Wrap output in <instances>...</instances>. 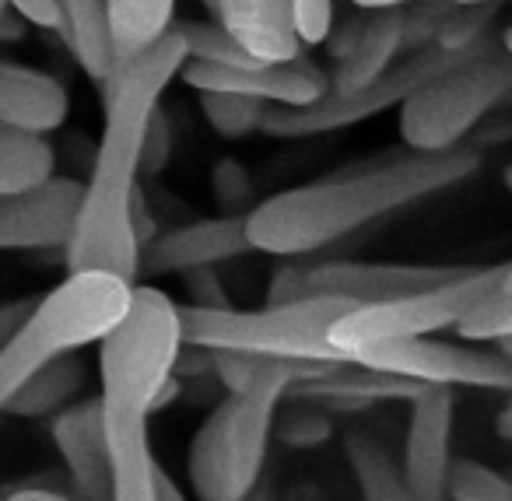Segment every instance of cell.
I'll return each mask as SVG.
<instances>
[{"mask_svg":"<svg viewBox=\"0 0 512 501\" xmlns=\"http://www.w3.org/2000/svg\"><path fill=\"white\" fill-rule=\"evenodd\" d=\"M71 116L67 88L53 74L0 60V130L18 134H53Z\"/></svg>","mask_w":512,"mask_h":501,"instance_id":"obj_16","label":"cell"},{"mask_svg":"<svg viewBox=\"0 0 512 501\" xmlns=\"http://www.w3.org/2000/svg\"><path fill=\"white\" fill-rule=\"evenodd\" d=\"M109 442V501H158L155 452L148 445V417L102 414Z\"/></svg>","mask_w":512,"mask_h":501,"instance_id":"obj_19","label":"cell"},{"mask_svg":"<svg viewBox=\"0 0 512 501\" xmlns=\"http://www.w3.org/2000/svg\"><path fill=\"white\" fill-rule=\"evenodd\" d=\"M292 8V29L302 46L327 43L334 25V0H288Z\"/></svg>","mask_w":512,"mask_h":501,"instance_id":"obj_34","label":"cell"},{"mask_svg":"<svg viewBox=\"0 0 512 501\" xmlns=\"http://www.w3.org/2000/svg\"><path fill=\"white\" fill-rule=\"evenodd\" d=\"M78 207L81 183L60 176H53L39 190L0 197V253L64 249L71 242Z\"/></svg>","mask_w":512,"mask_h":501,"instance_id":"obj_12","label":"cell"},{"mask_svg":"<svg viewBox=\"0 0 512 501\" xmlns=\"http://www.w3.org/2000/svg\"><path fill=\"white\" fill-rule=\"evenodd\" d=\"M242 501H271V498H267L264 491H256V487H253V491H249V494H246V498H242Z\"/></svg>","mask_w":512,"mask_h":501,"instance_id":"obj_42","label":"cell"},{"mask_svg":"<svg viewBox=\"0 0 512 501\" xmlns=\"http://www.w3.org/2000/svg\"><path fill=\"white\" fill-rule=\"evenodd\" d=\"M348 361L376 372L397 375V379L418 382L425 389H512V361L509 354L481 351L467 344H446V340L414 337V340H393V344H376L355 351Z\"/></svg>","mask_w":512,"mask_h":501,"instance_id":"obj_10","label":"cell"},{"mask_svg":"<svg viewBox=\"0 0 512 501\" xmlns=\"http://www.w3.org/2000/svg\"><path fill=\"white\" fill-rule=\"evenodd\" d=\"M246 253H253V249H249L246 225H242L239 214L190 221V225H179L144 242L141 256H137V277H165L186 274V270L197 267H218V263L239 260Z\"/></svg>","mask_w":512,"mask_h":501,"instance_id":"obj_14","label":"cell"},{"mask_svg":"<svg viewBox=\"0 0 512 501\" xmlns=\"http://www.w3.org/2000/svg\"><path fill=\"white\" fill-rule=\"evenodd\" d=\"M0 501H81V498L53 491V487H15V491H8Z\"/></svg>","mask_w":512,"mask_h":501,"instance_id":"obj_38","label":"cell"},{"mask_svg":"<svg viewBox=\"0 0 512 501\" xmlns=\"http://www.w3.org/2000/svg\"><path fill=\"white\" fill-rule=\"evenodd\" d=\"M477 169H481V151L460 144L442 155H407L362 172L274 193L242 218L249 249L271 256L320 253L369 221L463 183Z\"/></svg>","mask_w":512,"mask_h":501,"instance_id":"obj_2","label":"cell"},{"mask_svg":"<svg viewBox=\"0 0 512 501\" xmlns=\"http://www.w3.org/2000/svg\"><path fill=\"white\" fill-rule=\"evenodd\" d=\"M81 386H85V361L67 354V358L53 361V365L39 368V372L4 403V410H8L11 417H25V421L53 417L64 407H71L74 396L81 393Z\"/></svg>","mask_w":512,"mask_h":501,"instance_id":"obj_23","label":"cell"},{"mask_svg":"<svg viewBox=\"0 0 512 501\" xmlns=\"http://www.w3.org/2000/svg\"><path fill=\"white\" fill-rule=\"evenodd\" d=\"M155 487H158V501H186L183 491L176 487V480H172L162 466H158V473H155Z\"/></svg>","mask_w":512,"mask_h":501,"instance_id":"obj_40","label":"cell"},{"mask_svg":"<svg viewBox=\"0 0 512 501\" xmlns=\"http://www.w3.org/2000/svg\"><path fill=\"white\" fill-rule=\"evenodd\" d=\"M183 39L186 60L193 64H214V67H235V71H246V67H260L264 60H256L253 53H246L218 22H179L176 29Z\"/></svg>","mask_w":512,"mask_h":501,"instance_id":"obj_26","label":"cell"},{"mask_svg":"<svg viewBox=\"0 0 512 501\" xmlns=\"http://www.w3.org/2000/svg\"><path fill=\"white\" fill-rule=\"evenodd\" d=\"M214 18L242 50L264 64H288L302 57L288 0H218Z\"/></svg>","mask_w":512,"mask_h":501,"instance_id":"obj_17","label":"cell"},{"mask_svg":"<svg viewBox=\"0 0 512 501\" xmlns=\"http://www.w3.org/2000/svg\"><path fill=\"white\" fill-rule=\"evenodd\" d=\"M8 8L22 18L25 25L57 32V0H8Z\"/></svg>","mask_w":512,"mask_h":501,"instance_id":"obj_37","label":"cell"},{"mask_svg":"<svg viewBox=\"0 0 512 501\" xmlns=\"http://www.w3.org/2000/svg\"><path fill=\"white\" fill-rule=\"evenodd\" d=\"M57 15V32L67 39L81 71L99 85H106L116 71L106 0H57Z\"/></svg>","mask_w":512,"mask_h":501,"instance_id":"obj_21","label":"cell"},{"mask_svg":"<svg viewBox=\"0 0 512 501\" xmlns=\"http://www.w3.org/2000/svg\"><path fill=\"white\" fill-rule=\"evenodd\" d=\"M449 4H491V0H449Z\"/></svg>","mask_w":512,"mask_h":501,"instance_id":"obj_43","label":"cell"},{"mask_svg":"<svg viewBox=\"0 0 512 501\" xmlns=\"http://www.w3.org/2000/svg\"><path fill=\"white\" fill-rule=\"evenodd\" d=\"M183 81L193 92H232L249 95L264 106H285L299 109L309 102L323 99L330 92V78L306 57H295L288 64H260L235 71V67H214V64H183Z\"/></svg>","mask_w":512,"mask_h":501,"instance_id":"obj_11","label":"cell"},{"mask_svg":"<svg viewBox=\"0 0 512 501\" xmlns=\"http://www.w3.org/2000/svg\"><path fill=\"white\" fill-rule=\"evenodd\" d=\"M32 302H11V305H0V340L8 337L11 330H15L18 323H22V316L29 312Z\"/></svg>","mask_w":512,"mask_h":501,"instance_id":"obj_39","label":"cell"},{"mask_svg":"<svg viewBox=\"0 0 512 501\" xmlns=\"http://www.w3.org/2000/svg\"><path fill=\"white\" fill-rule=\"evenodd\" d=\"M348 4L358 11H390V8H404L411 0H348Z\"/></svg>","mask_w":512,"mask_h":501,"instance_id":"obj_41","label":"cell"},{"mask_svg":"<svg viewBox=\"0 0 512 501\" xmlns=\"http://www.w3.org/2000/svg\"><path fill=\"white\" fill-rule=\"evenodd\" d=\"M512 92V57L505 46L484 43L449 71L435 74L400 102V137L411 155H442L502 106Z\"/></svg>","mask_w":512,"mask_h":501,"instance_id":"obj_6","label":"cell"},{"mask_svg":"<svg viewBox=\"0 0 512 501\" xmlns=\"http://www.w3.org/2000/svg\"><path fill=\"white\" fill-rule=\"evenodd\" d=\"M274 424H278V438L288 449H313V445H323L334 435L330 414H323V410L313 407L309 400H299V407H292Z\"/></svg>","mask_w":512,"mask_h":501,"instance_id":"obj_31","label":"cell"},{"mask_svg":"<svg viewBox=\"0 0 512 501\" xmlns=\"http://www.w3.org/2000/svg\"><path fill=\"white\" fill-rule=\"evenodd\" d=\"M512 277L509 263L498 267H467L460 277L446 284H435L425 291H411V295L386 298V302L355 305L348 309L334 326L327 330V340L341 358H351L362 347L393 344V340H414L428 337V333L449 330L470 305L491 288Z\"/></svg>","mask_w":512,"mask_h":501,"instance_id":"obj_7","label":"cell"},{"mask_svg":"<svg viewBox=\"0 0 512 501\" xmlns=\"http://www.w3.org/2000/svg\"><path fill=\"white\" fill-rule=\"evenodd\" d=\"M397 53H404V18H400V8L365 11L355 43L337 60L330 92H355V88L369 85L372 78L390 71Z\"/></svg>","mask_w":512,"mask_h":501,"instance_id":"obj_20","label":"cell"},{"mask_svg":"<svg viewBox=\"0 0 512 501\" xmlns=\"http://www.w3.org/2000/svg\"><path fill=\"white\" fill-rule=\"evenodd\" d=\"M53 445L81 501H109V442L102 403L78 400L53 414Z\"/></svg>","mask_w":512,"mask_h":501,"instance_id":"obj_15","label":"cell"},{"mask_svg":"<svg viewBox=\"0 0 512 501\" xmlns=\"http://www.w3.org/2000/svg\"><path fill=\"white\" fill-rule=\"evenodd\" d=\"M344 452H348V463L355 470L362 501H414L404 484V473H400L397 459L390 456V449L372 431L365 428L348 431Z\"/></svg>","mask_w":512,"mask_h":501,"instance_id":"obj_24","label":"cell"},{"mask_svg":"<svg viewBox=\"0 0 512 501\" xmlns=\"http://www.w3.org/2000/svg\"><path fill=\"white\" fill-rule=\"evenodd\" d=\"M130 281L106 270L67 274L46 298L29 305L22 323L0 340V410L39 368L99 344L127 312Z\"/></svg>","mask_w":512,"mask_h":501,"instance_id":"obj_3","label":"cell"},{"mask_svg":"<svg viewBox=\"0 0 512 501\" xmlns=\"http://www.w3.org/2000/svg\"><path fill=\"white\" fill-rule=\"evenodd\" d=\"M4 8H8V0H0V11H4Z\"/></svg>","mask_w":512,"mask_h":501,"instance_id":"obj_45","label":"cell"},{"mask_svg":"<svg viewBox=\"0 0 512 501\" xmlns=\"http://www.w3.org/2000/svg\"><path fill=\"white\" fill-rule=\"evenodd\" d=\"M449 501H512V484L477 459H456L446 473Z\"/></svg>","mask_w":512,"mask_h":501,"instance_id":"obj_30","label":"cell"},{"mask_svg":"<svg viewBox=\"0 0 512 501\" xmlns=\"http://www.w3.org/2000/svg\"><path fill=\"white\" fill-rule=\"evenodd\" d=\"M502 0H491V4H453V11L446 15V22L439 25L435 39L428 46L446 53H474L481 50L488 39V29L495 22Z\"/></svg>","mask_w":512,"mask_h":501,"instance_id":"obj_28","label":"cell"},{"mask_svg":"<svg viewBox=\"0 0 512 501\" xmlns=\"http://www.w3.org/2000/svg\"><path fill=\"white\" fill-rule=\"evenodd\" d=\"M453 389H425L411 403L404 445V484L414 501H446L449 442H453Z\"/></svg>","mask_w":512,"mask_h":501,"instance_id":"obj_13","label":"cell"},{"mask_svg":"<svg viewBox=\"0 0 512 501\" xmlns=\"http://www.w3.org/2000/svg\"><path fill=\"white\" fill-rule=\"evenodd\" d=\"M355 305L341 298H302V302H278L267 309H179L183 344L200 351H239L264 354V358L288 361H320L337 365L348 361L330 347L327 330Z\"/></svg>","mask_w":512,"mask_h":501,"instance_id":"obj_5","label":"cell"},{"mask_svg":"<svg viewBox=\"0 0 512 501\" xmlns=\"http://www.w3.org/2000/svg\"><path fill=\"white\" fill-rule=\"evenodd\" d=\"M425 393V386L418 382L397 379V375L376 372V368L355 365V361H341V365H327L320 375L313 379H302L295 386H288L285 396L295 400H309V403H330L337 410H362L369 403L379 400H404L414 403Z\"/></svg>","mask_w":512,"mask_h":501,"instance_id":"obj_18","label":"cell"},{"mask_svg":"<svg viewBox=\"0 0 512 501\" xmlns=\"http://www.w3.org/2000/svg\"><path fill=\"white\" fill-rule=\"evenodd\" d=\"M467 267H421V263H288L274 274L267 305L302 302V298H341L348 305H372L386 298L425 291L460 277Z\"/></svg>","mask_w":512,"mask_h":501,"instance_id":"obj_9","label":"cell"},{"mask_svg":"<svg viewBox=\"0 0 512 501\" xmlns=\"http://www.w3.org/2000/svg\"><path fill=\"white\" fill-rule=\"evenodd\" d=\"M183 284L190 291V305L193 309H228V295H225V284H221L218 270L214 267H197V270H186Z\"/></svg>","mask_w":512,"mask_h":501,"instance_id":"obj_36","label":"cell"},{"mask_svg":"<svg viewBox=\"0 0 512 501\" xmlns=\"http://www.w3.org/2000/svg\"><path fill=\"white\" fill-rule=\"evenodd\" d=\"M179 351V305L151 284H130L127 312L99 340L102 414L151 417V403L172 379Z\"/></svg>","mask_w":512,"mask_h":501,"instance_id":"obj_4","label":"cell"},{"mask_svg":"<svg viewBox=\"0 0 512 501\" xmlns=\"http://www.w3.org/2000/svg\"><path fill=\"white\" fill-rule=\"evenodd\" d=\"M211 190H214V200L221 204V211L235 214L253 200V179H249V172L242 162H235V158H221V162L214 165Z\"/></svg>","mask_w":512,"mask_h":501,"instance_id":"obj_33","label":"cell"},{"mask_svg":"<svg viewBox=\"0 0 512 501\" xmlns=\"http://www.w3.org/2000/svg\"><path fill=\"white\" fill-rule=\"evenodd\" d=\"M172 15H176V0H106L116 71L151 50L162 36H169Z\"/></svg>","mask_w":512,"mask_h":501,"instance_id":"obj_22","label":"cell"},{"mask_svg":"<svg viewBox=\"0 0 512 501\" xmlns=\"http://www.w3.org/2000/svg\"><path fill=\"white\" fill-rule=\"evenodd\" d=\"M200 4H204V8L211 11V15H214V8H218V0H200Z\"/></svg>","mask_w":512,"mask_h":501,"instance_id":"obj_44","label":"cell"},{"mask_svg":"<svg viewBox=\"0 0 512 501\" xmlns=\"http://www.w3.org/2000/svg\"><path fill=\"white\" fill-rule=\"evenodd\" d=\"M200 113L204 120L218 130L228 141H239L260 130L267 106L264 102L249 99V95H232V92H200Z\"/></svg>","mask_w":512,"mask_h":501,"instance_id":"obj_29","label":"cell"},{"mask_svg":"<svg viewBox=\"0 0 512 501\" xmlns=\"http://www.w3.org/2000/svg\"><path fill=\"white\" fill-rule=\"evenodd\" d=\"M453 11L449 0H411L400 8V18H404V53L425 50L435 39L439 25L446 22V15Z\"/></svg>","mask_w":512,"mask_h":501,"instance_id":"obj_32","label":"cell"},{"mask_svg":"<svg viewBox=\"0 0 512 501\" xmlns=\"http://www.w3.org/2000/svg\"><path fill=\"white\" fill-rule=\"evenodd\" d=\"M470 53H446L425 46V50H414L407 60H400L397 67L383 71L379 78H372L369 85L355 88V92H327L323 99L309 102L299 109L285 106H267L260 130L281 141H306L316 134H334V130L355 127L372 116L386 113V109L400 106L414 88H421L425 81H432L435 74L449 71L453 64H460Z\"/></svg>","mask_w":512,"mask_h":501,"instance_id":"obj_8","label":"cell"},{"mask_svg":"<svg viewBox=\"0 0 512 501\" xmlns=\"http://www.w3.org/2000/svg\"><path fill=\"white\" fill-rule=\"evenodd\" d=\"M169 155H172V127L165 120L162 109H151L148 116V127H144V144H141V172L148 176H158V172L169 165Z\"/></svg>","mask_w":512,"mask_h":501,"instance_id":"obj_35","label":"cell"},{"mask_svg":"<svg viewBox=\"0 0 512 501\" xmlns=\"http://www.w3.org/2000/svg\"><path fill=\"white\" fill-rule=\"evenodd\" d=\"M456 337L467 344H491V340L512 337V277L481 295L460 319L453 323Z\"/></svg>","mask_w":512,"mask_h":501,"instance_id":"obj_27","label":"cell"},{"mask_svg":"<svg viewBox=\"0 0 512 501\" xmlns=\"http://www.w3.org/2000/svg\"><path fill=\"white\" fill-rule=\"evenodd\" d=\"M53 169H57V155L46 137L0 130V197L39 190L57 176Z\"/></svg>","mask_w":512,"mask_h":501,"instance_id":"obj_25","label":"cell"},{"mask_svg":"<svg viewBox=\"0 0 512 501\" xmlns=\"http://www.w3.org/2000/svg\"><path fill=\"white\" fill-rule=\"evenodd\" d=\"M183 64V39L169 32L102 85L106 127H102V141L95 151L92 176L88 183H81V207L74 218L71 242L64 246L67 274L106 270L130 284L137 281L141 246L130 232V200H134L137 176H141L144 127L165 85H172Z\"/></svg>","mask_w":512,"mask_h":501,"instance_id":"obj_1","label":"cell"}]
</instances>
